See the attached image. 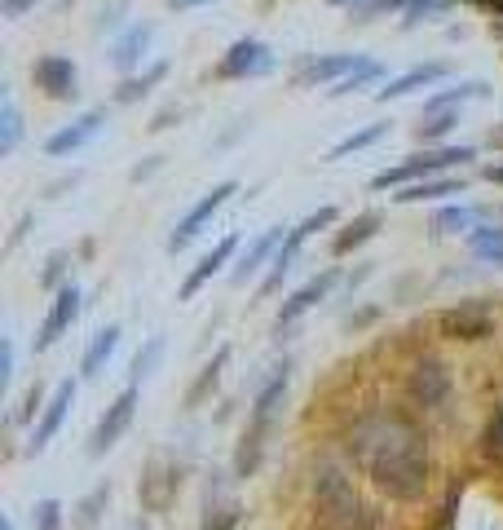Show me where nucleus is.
I'll return each instance as SVG.
<instances>
[{"label":"nucleus","mask_w":503,"mask_h":530,"mask_svg":"<svg viewBox=\"0 0 503 530\" xmlns=\"http://www.w3.org/2000/svg\"><path fill=\"white\" fill-rule=\"evenodd\" d=\"M102 129H106V106H89L84 115H76L71 124H62L58 133H49V137H45V155H49V159H67V155H76V151H84V146H89Z\"/></svg>","instance_id":"ddd939ff"},{"label":"nucleus","mask_w":503,"mask_h":530,"mask_svg":"<svg viewBox=\"0 0 503 530\" xmlns=\"http://www.w3.org/2000/svg\"><path fill=\"white\" fill-rule=\"evenodd\" d=\"M71 407H76V380H62V385L49 394L45 411H40V420L31 424V438H27V451H31V455H40L53 438H58V429H62V424H67V416H71Z\"/></svg>","instance_id":"4468645a"},{"label":"nucleus","mask_w":503,"mask_h":530,"mask_svg":"<svg viewBox=\"0 0 503 530\" xmlns=\"http://www.w3.org/2000/svg\"><path fill=\"white\" fill-rule=\"evenodd\" d=\"M239 522H243V508H239V500L230 495L226 473H212V477H208V495H203L199 530H234Z\"/></svg>","instance_id":"a211bd4d"},{"label":"nucleus","mask_w":503,"mask_h":530,"mask_svg":"<svg viewBox=\"0 0 503 530\" xmlns=\"http://www.w3.org/2000/svg\"><path fill=\"white\" fill-rule=\"evenodd\" d=\"M380 226H384V212L380 208L358 212V217L345 221V226L336 230V239H331V257H349V252H358L362 243H371V239L380 235Z\"/></svg>","instance_id":"4be33fe9"},{"label":"nucleus","mask_w":503,"mask_h":530,"mask_svg":"<svg viewBox=\"0 0 503 530\" xmlns=\"http://www.w3.org/2000/svg\"><path fill=\"white\" fill-rule=\"evenodd\" d=\"M226 367H230V345H217V354H212L208 363L199 367V376L190 380V389H186V411H195V407H203V402L212 398V389L221 385Z\"/></svg>","instance_id":"a878e982"},{"label":"nucleus","mask_w":503,"mask_h":530,"mask_svg":"<svg viewBox=\"0 0 503 530\" xmlns=\"http://www.w3.org/2000/svg\"><path fill=\"white\" fill-rule=\"evenodd\" d=\"M446 195H464V182L459 177H428V182H415V186H402L398 204H433V199H446Z\"/></svg>","instance_id":"c85d7f7f"},{"label":"nucleus","mask_w":503,"mask_h":530,"mask_svg":"<svg viewBox=\"0 0 503 530\" xmlns=\"http://www.w3.org/2000/svg\"><path fill=\"white\" fill-rule=\"evenodd\" d=\"M287 230L292 226H270V230H261V235H256L248 248L239 252V257H234V265H230V279L234 283H248L256 270H261V265H270L274 261V252L283 248V239H287Z\"/></svg>","instance_id":"aec40b11"},{"label":"nucleus","mask_w":503,"mask_h":530,"mask_svg":"<svg viewBox=\"0 0 503 530\" xmlns=\"http://www.w3.org/2000/svg\"><path fill=\"white\" fill-rule=\"evenodd\" d=\"M446 9H451V0H411L402 14L406 27H420V23H433V18H442Z\"/></svg>","instance_id":"ea45409f"},{"label":"nucleus","mask_w":503,"mask_h":530,"mask_svg":"<svg viewBox=\"0 0 503 530\" xmlns=\"http://www.w3.org/2000/svg\"><path fill=\"white\" fill-rule=\"evenodd\" d=\"M120 14H124V0H111V5H102L98 31H115V27H120Z\"/></svg>","instance_id":"c03bdc74"},{"label":"nucleus","mask_w":503,"mask_h":530,"mask_svg":"<svg viewBox=\"0 0 503 530\" xmlns=\"http://www.w3.org/2000/svg\"><path fill=\"white\" fill-rule=\"evenodd\" d=\"M36 5H40V0H0V14H5L9 23H18V18H27Z\"/></svg>","instance_id":"37998d69"},{"label":"nucleus","mask_w":503,"mask_h":530,"mask_svg":"<svg viewBox=\"0 0 503 530\" xmlns=\"http://www.w3.org/2000/svg\"><path fill=\"white\" fill-rule=\"evenodd\" d=\"M336 279H340V270H323V274H314L309 283H301V288H296L283 305H278V314H274V332H287V327H296L309 310H314L318 301H327L331 288H336Z\"/></svg>","instance_id":"dca6fc26"},{"label":"nucleus","mask_w":503,"mask_h":530,"mask_svg":"<svg viewBox=\"0 0 503 530\" xmlns=\"http://www.w3.org/2000/svg\"><path fill=\"white\" fill-rule=\"evenodd\" d=\"M137 402H142V385H124L120 394L111 398V407L102 411V416H98V424H93V433H89V455H93V460H102V455L111 451V447L124 438L128 429H133Z\"/></svg>","instance_id":"6e6552de"},{"label":"nucleus","mask_w":503,"mask_h":530,"mask_svg":"<svg viewBox=\"0 0 503 530\" xmlns=\"http://www.w3.org/2000/svg\"><path fill=\"white\" fill-rule=\"evenodd\" d=\"M446 76H451V67H446V62H420V67H411V71H402V76H389V80H384V89H376V102L411 98V93L442 84Z\"/></svg>","instance_id":"412c9836"},{"label":"nucleus","mask_w":503,"mask_h":530,"mask_svg":"<svg viewBox=\"0 0 503 530\" xmlns=\"http://www.w3.org/2000/svg\"><path fill=\"white\" fill-rule=\"evenodd\" d=\"M274 67H278V58L261 36H239L226 53H221V62H217L212 76L217 80H261V76H270Z\"/></svg>","instance_id":"1a4fd4ad"},{"label":"nucleus","mask_w":503,"mask_h":530,"mask_svg":"<svg viewBox=\"0 0 503 530\" xmlns=\"http://www.w3.org/2000/svg\"><path fill=\"white\" fill-rule=\"evenodd\" d=\"M181 491V464H173L168 455H155L142 473V486H137V500H142L146 513H168Z\"/></svg>","instance_id":"f8f14e48"},{"label":"nucleus","mask_w":503,"mask_h":530,"mask_svg":"<svg viewBox=\"0 0 503 530\" xmlns=\"http://www.w3.org/2000/svg\"><path fill=\"white\" fill-rule=\"evenodd\" d=\"M481 177H486V182H499V186H503V164H486V168H481Z\"/></svg>","instance_id":"de8ad7c7"},{"label":"nucleus","mask_w":503,"mask_h":530,"mask_svg":"<svg viewBox=\"0 0 503 530\" xmlns=\"http://www.w3.org/2000/svg\"><path fill=\"white\" fill-rule=\"evenodd\" d=\"M14 380V341H0V385H9Z\"/></svg>","instance_id":"a18cd8bd"},{"label":"nucleus","mask_w":503,"mask_h":530,"mask_svg":"<svg viewBox=\"0 0 503 530\" xmlns=\"http://www.w3.org/2000/svg\"><path fill=\"white\" fill-rule=\"evenodd\" d=\"M451 389H455V376L437 354H420L406 367V398H411L415 407H424V411L442 407V402L451 398Z\"/></svg>","instance_id":"423d86ee"},{"label":"nucleus","mask_w":503,"mask_h":530,"mask_svg":"<svg viewBox=\"0 0 503 530\" xmlns=\"http://www.w3.org/2000/svg\"><path fill=\"white\" fill-rule=\"evenodd\" d=\"M71 252H49V261H45V270H40V288L45 292H58V288H67V274H71Z\"/></svg>","instance_id":"e433bc0d"},{"label":"nucleus","mask_w":503,"mask_h":530,"mask_svg":"<svg viewBox=\"0 0 503 530\" xmlns=\"http://www.w3.org/2000/svg\"><path fill=\"white\" fill-rule=\"evenodd\" d=\"M234 257H239V235H221V239L212 243V248L199 257L195 270L186 274V283L177 288V301H195V296H199L203 288H208V283L217 279V274L226 270V265H234Z\"/></svg>","instance_id":"2eb2a0df"},{"label":"nucleus","mask_w":503,"mask_h":530,"mask_svg":"<svg viewBox=\"0 0 503 530\" xmlns=\"http://www.w3.org/2000/svg\"><path fill=\"white\" fill-rule=\"evenodd\" d=\"M437 323H442V332L451 336V341H481V336H490L495 318L486 310H477V305H459V310H446Z\"/></svg>","instance_id":"b1692460"},{"label":"nucleus","mask_w":503,"mask_h":530,"mask_svg":"<svg viewBox=\"0 0 503 530\" xmlns=\"http://www.w3.org/2000/svg\"><path fill=\"white\" fill-rule=\"evenodd\" d=\"M340 221V212L331 208V204H323L318 212H309L305 221H296L292 230H287V239H283V248L274 252V261L265 265V274H261V283H256V296H274L278 288H283V279L287 274H292V265L301 261V248L309 243V235H314V230H331Z\"/></svg>","instance_id":"39448f33"},{"label":"nucleus","mask_w":503,"mask_h":530,"mask_svg":"<svg viewBox=\"0 0 503 530\" xmlns=\"http://www.w3.org/2000/svg\"><path fill=\"white\" fill-rule=\"evenodd\" d=\"M18 142H23V115H18L14 93H5V102H0V155H14Z\"/></svg>","instance_id":"473e14b6"},{"label":"nucleus","mask_w":503,"mask_h":530,"mask_svg":"<svg viewBox=\"0 0 503 530\" xmlns=\"http://www.w3.org/2000/svg\"><path fill=\"white\" fill-rule=\"evenodd\" d=\"M473 230H477V208L446 204L433 212V235H473Z\"/></svg>","instance_id":"c756f323"},{"label":"nucleus","mask_w":503,"mask_h":530,"mask_svg":"<svg viewBox=\"0 0 503 530\" xmlns=\"http://www.w3.org/2000/svg\"><path fill=\"white\" fill-rule=\"evenodd\" d=\"M45 402H49V398H45V389L31 385L27 394H23V407H18V416H14V420H18V424H27V420L36 424V420H40V411H45Z\"/></svg>","instance_id":"79ce46f5"},{"label":"nucleus","mask_w":503,"mask_h":530,"mask_svg":"<svg viewBox=\"0 0 503 530\" xmlns=\"http://www.w3.org/2000/svg\"><path fill=\"white\" fill-rule=\"evenodd\" d=\"M234 195H239V182H234V177H226V182L212 186L208 195L199 199V204H190V212L173 226V235H168V252H186L190 243H195V239L203 235V230L212 226V217H217V212L226 208Z\"/></svg>","instance_id":"0eeeda50"},{"label":"nucleus","mask_w":503,"mask_h":530,"mask_svg":"<svg viewBox=\"0 0 503 530\" xmlns=\"http://www.w3.org/2000/svg\"><path fill=\"white\" fill-rule=\"evenodd\" d=\"M380 76H384V67H380V62H376V58H362L345 80H340V84H331V89H327V98H353V93L371 89V84H376Z\"/></svg>","instance_id":"7c9ffc66"},{"label":"nucleus","mask_w":503,"mask_h":530,"mask_svg":"<svg viewBox=\"0 0 503 530\" xmlns=\"http://www.w3.org/2000/svg\"><path fill=\"white\" fill-rule=\"evenodd\" d=\"M327 5H336V9H349V5H358V0H327Z\"/></svg>","instance_id":"8fccbe9b"},{"label":"nucleus","mask_w":503,"mask_h":530,"mask_svg":"<svg viewBox=\"0 0 503 530\" xmlns=\"http://www.w3.org/2000/svg\"><path fill=\"white\" fill-rule=\"evenodd\" d=\"M459 124V111H437V115H424L420 129H415V137H420L424 146L442 142V137H451V129Z\"/></svg>","instance_id":"f704fd0d"},{"label":"nucleus","mask_w":503,"mask_h":530,"mask_svg":"<svg viewBox=\"0 0 503 530\" xmlns=\"http://www.w3.org/2000/svg\"><path fill=\"white\" fill-rule=\"evenodd\" d=\"M151 40H155V23L124 27L120 36H115V45H111V67L120 71V76H137L142 62H146V53H151Z\"/></svg>","instance_id":"6ab92c4d"},{"label":"nucleus","mask_w":503,"mask_h":530,"mask_svg":"<svg viewBox=\"0 0 503 530\" xmlns=\"http://www.w3.org/2000/svg\"><path fill=\"white\" fill-rule=\"evenodd\" d=\"M31 530H62V500H53V495L36 500V508H31Z\"/></svg>","instance_id":"a19ab883"},{"label":"nucleus","mask_w":503,"mask_h":530,"mask_svg":"<svg viewBox=\"0 0 503 530\" xmlns=\"http://www.w3.org/2000/svg\"><path fill=\"white\" fill-rule=\"evenodd\" d=\"M159 358H164V336H146V345L137 349V358H133V380H128V385H142L159 367Z\"/></svg>","instance_id":"c9c22d12"},{"label":"nucleus","mask_w":503,"mask_h":530,"mask_svg":"<svg viewBox=\"0 0 503 530\" xmlns=\"http://www.w3.org/2000/svg\"><path fill=\"white\" fill-rule=\"evenodd\" d=\"M287 389H292V371H287V367H278L274 376L265 380L261 389H256L252 411H248V429H243L239 451H234V477H239V482H248V477H252L256 469H261L265 447H270V433H274L278 416H283V398H287Z\"/></svg>","instance_id":"f03ea898"},{"label":"nucleus","mask_w":503,"mask_h":530,"mask_svg":"<svg viewBox=\"0 0 503 530\" xmlns=\"http://www.w3.org/2000/svg\"><path fill=\"white\" fill-rule=\"evenodd\" d=\"M349 455L362 464L380 495L393 504H415L424 500L428 477H433V455H428L424 429L402 411H371V416L353 420L349 429Z\"/></svg>","instance_id":"f257e3e1"},{"label":"nucleus","mask_w":503,"mask_h":530,"mask_svg":"<svg viewBox=\"0 0 503 530\" xmlns=\"http://www.w3.org/2000/svg\"><path fill=\"white\" fill-rule=\"evenodd\" d=\"M486 84L481 80H459L451 84V89H437V93H428L424 98V115H437V111H459L464 102H473V98H486Z\"/></svg>","instance_id":"bb28decb"},{"label":"nucleus","mask_w":503,"mask_h":530,"mask_svg":"<svg viewBox=\"0 0 503 530\" xmlns=\"http://www.w3.org/2000/svg\"><path fill=\"white\" fill-rule=\"evenodd\" d=\"M120 323H106L98 327V332L89 336V345H84V354H80V380H98L106 363L115 358V349H120Z\"/></svg>","instance_id":"5701e85b"},{"label":"nucleus","mask_w":503,"mask_h":530,"mask_svg":"<svg viewBox=\"0 0 503 530\" xmlns=\"http://www.w3.org/2000/svg\"><path fill=\"white\" fill-rule=\"evenodd\" d=\"M0 530H14V522H5V526H0Z\"/></svg>","instance_id":"3c124183"},{"label":"nucleus","mask_w":503,"mask_h":530,"mask_svg":"<svg viewBox=\"0 0 503 530\" xmlns=\"http://www.w3.org/2000/svg\"><path fill=\"white\" fill-rule=\"evenodd\" d=\"M468 159H477V146H424L420 155H406L402 164L384 168V173L371 177V186L376 190H389V186H415V182H428V177L446 173V168L455 164H468Z\"/></svg>","instance_id":"20e7f679"},{"label":"nucleus","mask_w":503,"mask_h":530,"mask_svg":"<svg viewBox=\"0 0 503 530\" xmlns=\"http://www.w3.org/2000/svg\"><path fill=\"white\" fill-rule=\"evenodd\" d=\"M406 5L411 0H358V5H349V18L353 23H371L380 14H406Z\"/></svg>","instance_id":"4c0bfd02"},{"label":"nucleus","mask_w":503,"mask_h":530,"mask_svg":"<svg viewBox=\"0 0 503 530\" xmlns=\"http://www.w3.org/2000/svg\"><path fill=\"white\" fill-rule=\"evenodd\" d=\"M31 80L49 102H76L80 98V67L67 53H40L31 62Z\"/></svg>","instance_id":"9d476101"},{"label":"nucleus","mask_w":503,"mask_h":530,"mask_svg":"<svg viewBox=\"0 0 503 530\" xmlns=\"http://www.w3.org/2000/svg\"><path fill=\"white\" fill-rule=\"evenodd\" d=\"M481 9H490V14H503V0H477Z\"/></svg>","instance_id":"09e8293b"},{"label":"nucleus","mask_w":503,"mask_h":530,"mask_svg":"<svg viewBox=\"0 0 503 530\" xmlns=\"http://www.w3.org/2000/svg\"><path fill=\"white\" fill-rule=\"evenodd\" d=\"M168 9H177V14H186V9H203V5H212V0H164Z\"/></svg>","instance_id":"49530a36"},{"label":"nucleus","mask_w":503,"mask_h":530,"mask_svg":"<svg viewBox=\"0 0 503 530\" xmlns=\"http://www.w3.org/2000/svg\"><path fill=\"white\" fill-rule=\"evenodd\" d=\"M481 451H486L495 464H503V402L490 411L486 429H481Z\"/></svg>","instance_id":"58836bf2"},{"label":"nucleus","mask_w":503,"mask_h":530,"mask_svg":"<svg viewBox=\"0 0 503 530\" xmlns=\"http://www.w3.org/2000/svg\"><path fill=\"white\" fill-rule=\"evenodd\" d=\"M106 504H111V482H98V486H93V491L76 504V522H71V526H76V530H93V526L102 522Z\"/></svg>","instance_id":"2f4dec72"},{"label":"nucleus","mask_w":503,"mask_h":530,"mask_svg":"<svg viewBox=\"0 0 503 530\" xmlns=\"http://www.w3.org/2000/svg\"><path fill=\"white\" fill-rule=\"evenodd\" d=\"M358 62H362V53H323V58L314 53V58H305L301 67H296L292 84H296V89H327V84L345 80Z\"/></svg>","instance_id":"f3484780"},{"label":"nucleus","mask_w":503,"mask_h":530,"mask_svg":"<svg viewBox=\"0 0 503 530\" xmlns=\"http://www.w3.org/2000/svg\"><path fill=\"white\" fill-rule=\"evenodd\" d=\"M168 71H173V67H168V58H155V62H146V67L137 71V76H124L120 84H115V93H111L115 106H133V102H142L146 93L155 89V84H164V80H168Z\"/></svg>","instance_id":"393cba45"},{"label":"nucleus","mask_w":503,"mask_h":530,"mask_svg":"<svg viewBox=\"0 0 503 530\" xmlns=\"http://www.w3.org/2000/svg\"><path fill=\"white\" fill-rule=\"evenodd\" d=\"M389 137V120H371V124H362V129H353V133H345L336 146L327 151V159L336 164V159H345V155H358V151H371L376 142H384Z\"/></svg>","instance_id":"cd10ccee"},{"label":"nucleus","mask_w":503,"mask_h":530,"mask_svg":"<svg viewBox=\"0 0 503 530\" xmlns=\"http://www.w3.org/2000/svg\"><path fill=\"white\" fill-rule=\"evenodd\" d=\"M80 310H84V296H80L76 283H67V288L53 292L49 310H45V318H40V327H36V354H45V349H53L62 336H71Z\"/></svg>","instance_id":"9b49d317"},{"label":"nucleus","mask_w":503,"mask_h":530,"mask_svg":"<svg viewBox=\"0 0 503 530\" xmlns=\"http://www.w3.org/2000/svg\"><path fill=\"white\" fill-rule=\"evenodd\" d=\"M309 491H314V508L323 513V522L331 530H371L367 508H362L358 491H353V482L340 464H318Z\"/></svg>","instance_id":"7ed1b4c3"},{"label":"nucleus","mask_w":503,"mask_h":530,"mask_svg":"<svg viewBox=\"0 0 503 530\" xmlns=\"http://www.w3.org/2000/svg\"><path fill=\"white\" fill-rule=\"evenodd\" d=\"M468 248H473L477 261L503 265V230H499V226H477L473 235H468Z\"/></svg>","instance_id":"72a5a7b5"}]
</instances>
